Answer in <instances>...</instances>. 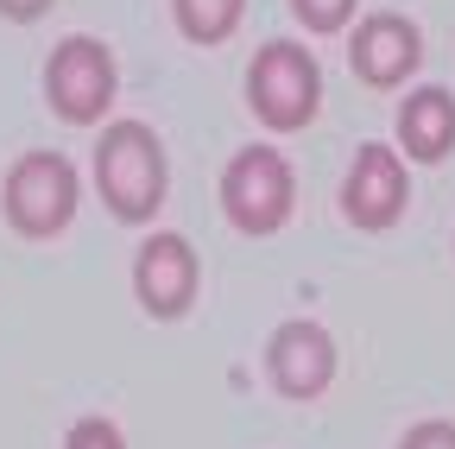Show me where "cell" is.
Instances as JSON below:
<instances>
[{
	"mask_svg": "<svg viewBox=\"0 0 455 449\" xmlns=\"http://www.w3.org/2000/svg\"><path fill=\"white\" fill-rule=\"evenodd\" d=\"M348 64H355V76L367 89H398L424 64V32L405 13H367L355 26V38H348Z\"/></svg>",
	"mask_w": 455,
	"mask_h": 449,
	"instance_id": "cell-8",
	"label": "cell"
},
{
	"mask_svg": "<svg viewBox=\"0 0 455 449\" xmlns=\"http://www.w3.org/2000/svg\"><path fill=\"white\" fill-rule=\"evenodd\" d=\"M95 196L114 221H152L171 196V158L158 146V133L146 121H114L101 140H95Z\"/></svg>",
	"mask_w": 455,
	"mask_h": 449,
	"instance_id": "cell-1",
	"label": "cell"
},
{
	"mask_svg": "<svg viewBox=\"0 0 455 449\" xmlns=\"http://www.w3.org/2000/svg\"><path fill=\"white\" fill-rule=\"evenodd\" d=\"M83 209V178L64 152H20L7 164V178H0V215H7V229L26 235V241H57L76 221Z\"/></svg>",
	"mask_w": 455,
	"mask_h": 449,
	"instance_id": "cell-2",
	"label": "cell"
},
{
	"mask_svg": "<svg viewBox=\"0 0 455 449\" xmlns=\"http://www.w3.org/2000/svg\"><path fill=\"white\" fill-rule=\"evenodd\" d=\"M196 285H203V260H196V247L184 235L140 241V253H133V298H140L146 317H158V323L190 317Z\"/></svg>",
	"mask_w": 455,
	"mask_h": 449,
	"instance_id": "cell-7",
	"label": "cell"
},
{
	"mask_svg": "<svg viewBox=\"0 0 455 449\" xmlns=\"http://www.w3.org/2000/svg\"><path fill=\"white\" fill-rule=\"evenodd\" d=\"M64 449H127V437H121L114 418H76L70 437H64Z\"/></svg>",
	"mask_w": 455,
	"mask_h": 449,
	"instance_id": "cell-13",
	"label": "cell"
},
{
	"mask_svg": "<svg viewBox=\"0 0 455 449\" xmlns=\"http://www.w3.org/2000/svg\"><path fill=\"white\" fill-rule=\"evenodd\" d=\"M411 203V172H405V152H392L379 140H367L341 178V215L355 221L361 235H386Z\"/></svg>",
	"mask_w": 455,
	"mask_h": 449,
	"instance_id": "cell-6",
	"label": "cell"
},
{
	"mask_svg": "<svg viewBox=\"0 0 455 449\" xmlns=\"http://www.w3.org/2000/svg\"><path fill=\"white\" fill-rule=\"evenodd\" d=\"M51 13V0H0V20H13V26H32Z\"/></svg>",
	"mask_w": 455,
	"mask_h": 449,
	"instance_id": "cell-15",
	"label": "cell"
},
{
	"mask_svg": "<svg viewBox=\"0 0 455 449\" xmlns=\"http://www.w3.org/2000/svg\"><path fill=\"white\" fill-rule=\"evenodd\" d=\"M266 373L272 386L284 392V399H316V392H329L335 380V342L329 329L298 317V323H278L272 342H266Z\"/></svg>",
	"mask_w": 455,
	"mask_h": 449,
	"instance_id": "cell-9",
	"label": "cell"
},
{
	"mask_svg": "<svg viewBox=\"0 0 455 449\" xmlns=\"http://www.w3.org/2000/svg\"><path fill=\"white\" fill-rule=\"evenodd\" d=\"M398 449H455V424L424 418V424H411V430H405V443H398Z\"/></svg>",
	"mask_w": 455,
	"mask_h": 449,
	"instance_id": "cell-14",
	"label": "cell"
},
{
	"mask_svg": "<svg viewBox=\"0 0 455 449\" xmlns=\"http://www.w3.org/2000/svg\"><path fill=\"white\" fill-rule=\"evenodd\" d=\"M114 95H121V64L101 38H57V51L44 58V101L64 127H95Z\"/></svg>",
	"mask_w": 455,
	"mask_h": 449,
	"instance_id": "cell-5",
	"label": "cell"
},
{
	"mask_svg": "<svg viewBox=\"0 0 455 449\" xmlns=\"http://www.w3.org/2000/svg\"><path fill=\"white\" fill-rule=\"evenodd\" d=\"M398 152L411 164H443L455 152V95L449 89H411L398 101Z\"/></svg>",
	"mask_w": 455,
	"mask_h": 449,
	"instance_id": "cell-10",
	"label": "cell"
},
{
	"mask_svg": "<svg viewBox=\"0 0 455 449\" xmlns=\"http://www.w3.org/2000/svg\"><path fill=\"white\" fill-rule=\"evenodd\" d=\"M355 7H361V0H291V13H298V26H304V32H316V38L341 32V26L355 20Z\"/></svg>",
	"mask_w": 455,
	"mask_h": 449,
	"instance_id": "cell-12",
	"label": "cell"
},
{
	"mask_svg": "<svg viewBox=\"0 0 455 449\" xmlns=\"http://www.w3.org/2000/svg\"><path fill=\"white\" fill-rule=\"evenodd\" d=\"M247 108L272 133H304L323 115V64L298 38H272L247 64Z\"/></svg>",
	"mask_w": 455,
	"mask_h": 449,
	"instance_id": "cell-3",
	"label": "cell"
},
{
	"mask_svg": "<svg viewBox=\"0 0 455 449\" xmlns=\"http://www.w3.org/2000/svg\"><path fill=\"white\" fill-rule=\"evenodd\" d=\"M247 13V0H171V20H178V32L190 44H221V38H235Z\"/></svg>",
	"mask_w": 455,
	"mask_h": 449,
	"instance_id": "cell-11",
	"label": "cell"
},
{
	"mask_svg": "<svg viewBox=\"0 0 455 449\" xmlns=\"http://www.w3.org/2000/svg\"><path fill=\"white\" fill-rule=\"evenodd\" d=\"M298 209V172L278 146H241L221 164V215L228 229H241L253 241L278 235Z\"/></svg>",
	"mask_w": 455,
	"mask_h": 449,
	"instance_id": "cell-4",
	"label": "cell"
}]
</instances>
